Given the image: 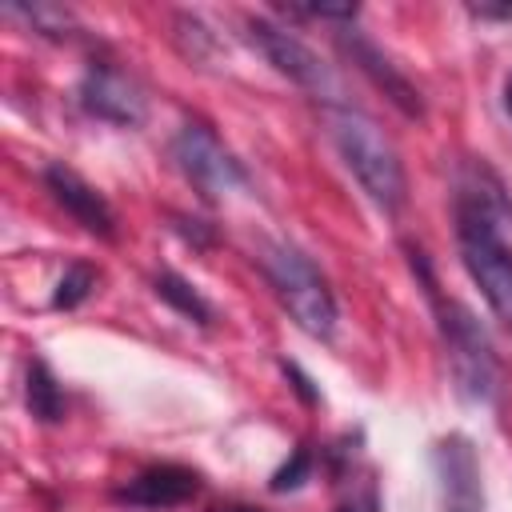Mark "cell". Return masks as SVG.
Wrapping results in <instances>:
<instances>
[{
    "mask_svg": "<svg viewBox=\"0 0 512 512\" xmlns=\"http://www.w3.org/2000/svg\"><path fill=\"white\" fill-rule=\"evenodd\" d=\"M512 204L488 164L456 176V240L460 260L488 308L512 328Z\"/></svg>",
    "mask_w": 512,
    "mask_h": 512,
    "instance_id": "obj_1",
    "label": "cell"
},
{
    "mask_svg": "<svg viewBox=\"0 0 512 512\" xmlns=\"http://www.w3.org/2000/svg\"><path fill=\"white\" fill-rule=\"evenodd\" d=\"M324 124H328V136H332L344 168L356 176V184L368 192V200L384 212H396L408 200V176H404L400 152L388 140V132L368 112H360L344 100L324 104Z\"/></svg>",
    "mask_w": 512,
    "mask_h": 512,
    "instance_id": "obj_2",
    "label": "cell"
},
{
    "mask_svg": "<svg viewBox=\"0 0 512 512\" xmlns=\"http://www.w3.org/2000/svg\"><path fill=\"white\" fill-rule=\"evenodd\" d=\"M416 268L424 272V284H428V296L436 300V312H440V336H444V348H448V364H452V376H456V388L460 396L476 400V404H492L500 396V360L492 352V340L488 332L480 328V320L456 304V300H440L436 296V284H432V272L424 264L420 252H412Z\"/></svg>",
    "mask_w": 512,
    "mask_h": 512,
    "instance_id": "obj_3",
    "label": "cell"
},
{
    "mask_svg": "<svg viewBox=\"0 0 512 512\" xmlns=\"http://www.w3.org/2000/svg\"><path fill=\"white\" fill-rule=\"evenodd\" d=\"M264 276L276 292V300L284 304V312L316 340H328L336 328V296L328 288V280L320 276V268L292 244H268L260 252Z\"/></svg>",
    "mask_w": 512,
    "mask_h": 512,
    "instance_id": "obj_4",
    "label": "cell"
},
{
    "mask_svg": "<svg viewBox=\"0 0 512 512\" xmlns=\"http://www.w3.org/2000/svg\"><path fill=\"white\" fill-rule=\"evenodd\" d=\"M172 160L176 168L204 192V196H228L236 188L248 184V172L244 164L224 148V140L200 124V120H188L176 136H172Z\"/></svg>",
    "mask_w": 512,
    "mask_h": 512,
    "instance_id": "obj_5",
    "label": "cell"
},
{
    "mask_svg": "<svg viewBox=\"0 0 512 512\" xmlns=\"http://www.w3.org/2000/svg\"><path fill=\"white\" fill-rule=\"evenodd\" d=\"M244 36H248V44H252L280 76H288L292 84H300V88H308V92H316V96H328V92L336 88L328 64H324L296 32H288V28H280V24L264 20V16H248V20H244Z\"/></svg>",
    "mask_w": 512,
    "mask_h": 512,
    "instance_id": "obj_6",
    "label": "cell"
},
{
    "mask_svg": "<svg viewBox=\"0 0 512 512\" xmlns=\"http://www.w3.org/2000/svg\"><path fill=\"white\" fill-rule=\"evenodd\" d=\"M80 96V108L96 120H108V124H120V128H136L144 124V92L136 88V80H128L120 68L112 64H92L76 88Z\"/></svg>",
    "mask_w": 512,
    "mask_h": 512,
    "instance_id": "obj_7",
    "label": "cell"
},
{
    "mask_svg": "<svg viewBox=\"0 0 512 512\" xmlns=\"http://www.w3.org/2000/svg\"><path fill=\"white\" fill-rule=\"evenodd\" d=\"M436 476H440V504L444 512H484V484H480V464L476 448L468 436L452 432L436 444L432 452Z\"/></svg>",
    "mask_w": 512,
    "mask_h": 512,
    "instance_id": "obj_8",
    "label": "cell"
},
{
    "mask_svg": "<svg viewBox=\"0 0 512 512\" xmlns=\"http://www.w3.org/2000/svg\"><path fill=\"white\" fill-rule=\"evenodd\" d=\"M336 44H340V52L356 64V72H364V76H368V80H372V84H376V88H380V92H384L408 120H424V96H420V88H416V84H412V80H408V76H404V72H400V68H396V64H392L368 36H364V32H340Z\"/></svg>",
    "mask_w": 512,
    "mask_h": 512,
    "instance_id": "obj_9",
    "label": "cell"
},
{
    "mask_svg": "<svg viewBox=\"0 0 512 512\" xmlns=\"http://www.w3.org/2000/svg\"><path fill=\"white\" fill-rule=\"evenodd\" d=\"M44 188L52 192V200H56L84 232H92V236H100V240H112V236H116V212H112V204H108L80 172H72V168H64V164H48V168H44Z\"/></svg>",
    "mask_w": 512,
    "mask_h": 512,
    "instance_id": "obj_10",
    "label": "cell"
},
{
    "mask_svg": "<svg viewBox=\"0 0 512 512\" xmlns=\"http://www.w3.org/2000/svg\"><path fill=\"white\" fill-rule=\"evenodd\" d=\"M200 492V476L184 464H152L144 472H136L124 488L120 500L136 504V508H176L184 500H192Z\"/></svg>",
    "mask_w": 512,
    "mask_h": 512,
    "instance_id": "obj_11",
    "label": "cell"
},
{
    "mask_svg": "<svg viewBox=\"0 0 512 512\" xmlns=\"http://www.w3.org/2000/svg\"><path fill=\"white\" fill-rule=\"evenodd\" d=\"M24 400H28V412L40 420V424H56L64 420V392L52 376V368L44 360H32L28 364V384H24Z\"/></svg>",
    "mask_w": 512,
    "mask_h": 512,
    "instance_id": "obj_12",
    "label": "cell"
},
{
    "mask_svg": "<svg viewBox=\"0 0 512 512\" xmlns=\"http://www.w3.org/2000/svg\"><path fill=\"white\" fill-rule=\"evenodd\" d=\"M152 288H156V296H160L172 312H180L184 320H192V324H212V308H208V300H204L184 276H176V272H160V276L152 280Z\"/></svg>",
    "mask_w": 512,
    "mask_h": 512,
    "instance_id": "obj_13",
    "label": "cell"
},
{
    "mask_svg": "<svg viewBox=\"0 0 512 512\" xmlns=\"http://www.w3.org/2000/svg\"><path fill=\"white\" fill-rule=\"evenodd\" d=\"M8 12H12V16H24L36 32H44V36H52V40H64V36L76 28L72 12L60 8V4H32V8H24V4H8Z\"/></svg>",
    "mask_w": 512,
    "mask_h": 512,
    "instance_id": "obj_14",
    "label": "cell"
},
{
    "mask_svg": "<svg viewBox=\"0 0 512 512\" xmlns=\"http://www.w3.org/2000/svg\"><path fill=\"white\" fill-rule=\"evenodd\" d=\"M96 288V272L88 264H72L60 280H56V292H52V308H76L80 300H88V292Z\"/></svg>",
    "mask_w": 512,
    "mask_h": 512,
    "instance_id": "obj_15",
    "label": "cell"
},
{
    "mask_svg": "<svg viewBox=\"0 0 512 512\" xmlns=\"http://www.w3.org/2000/svg\"><path fill=\"white\" fill-rule=\"evenodd\" d=\"M176 44H180V52L188 56V60H208L212 56V48H216V40H212V32L196 20V16H176Z\"/></svg>",
    "mask_w": 512,
    "mask_h": 512,
    "instance_id": "obj_16",
    "label": "cell"
},
{
    "mask_svg": "<svg viewBox=\"0 0 512 512\" xmlns=\"http://www.w3.org/2000/svg\"><path fill=\"white\" fill-rule=\"evenodd\" d=\"M308 476H312V448L300 444V448H292V456L272 472V484H268V488H272V492H292V488H300Z\"/></svg>",
    "mask_w": 512,
    "mask_h": 512,
    "instance_id": "obj_17",
    "label": "cell"
},
{
    "mask_svg": "<svg viewBox=\"0 0 512 512\" xmlns=\"http://www.w3.org/2000/svg\"><path fill=\"white\" fill-rule=\"evenodd\" d=\"M356 4H308V8H288V16H312V20H356Z\"/></svg>",
    "mask_w": 512,
    "mask_h": 512,
    "instance_id": "obj_18",
    "label": "cell"
},
{
    "mask_svg": "<svg viewBox=\"0 0 512 512\" xmlns=\"http://www.w3.org/2000/svg\"><path fill=\"white\" fill-rule=\"evenodd\" d=\"M336 512H380V496H376V488L368 484V488L344 496V500L336 504Z\"/></svg>",
    "mask_w": 512,
    "mask_h": 512,
    "instance_id": "obj_19",
    "label": "cell"
},
{
    "mask_svg": "<svg viewBox=\"0 0 512 512\" xmlns=\"http://www.w3.org/2000/svg\"><path fill=\"white\" fill-rule=\"evenodd\" d=\"M280 368H284V376H288V380H292V388H296V392H300V400H304V404H316V400H320V392H316V388H312V380H308V376H304V372H300V368H296V364H288V360H284V364H280Z\"/></svg>",
    "mask_w": 512,
    "mask_h": 512,
    "instance_id": "obj_20",
    "label": "cell"
},
{
    "mask_svg": "<svg viewBox=\"0 0 512 512\" xmlns=\"http://www.w3.org/2000/svg\"><path fill=\"white\" fill-rule=\"evenodd\" d=\"M468 12L480 20H512V4H472Z\"/></svg>",
    "mask_w": 512,
    "mask_h": 512,
    "instance_id": "obj_21",
    "label": "cell"
},
{
    "mask_svg": "<svg viewBox=\"0 0 512 512\" xmlns=\"http://www.w3.org/2000/svg\"><path fill=\"white\" fill-rule=\"evenodd\" d=\"M216 512H260V508H248V504H224V508H216Z\"/></svg>",
    "mask_w": 512,
    "mask_h": 512,
    "instance_id": "obj_22",
    "label": "cell"
},
{
    "mask_svg": "<svg viewBox=\"0 0 512 512\" xmlns=\"http://www.w3.org/2000/svg\"><path fill=\"white\" fill-rule=\"evenodd\" d=\"M504 108H508V116H512V76L504 80Z\"/></svg>",
    "mask_w": 512,
    "mask_h": 512,
    "instance_id": "obj_23",
    "label": "cell"
}]
</instances>
